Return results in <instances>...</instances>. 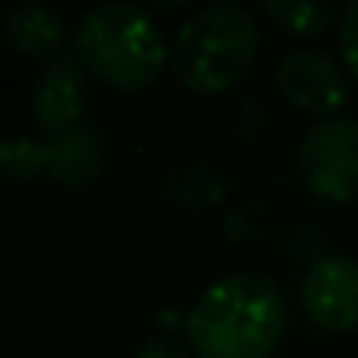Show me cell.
Wrapping results in <instances>:
<instances>
[{
	"label": "cell",
	"instance_id": "5b68a950",
	"mask_svg": "<svg viewBox=\"0 0 358 358\" xmlns=\"http://www.w3.org/2000/svg\"><path fill=\"white\" fill-rule=\"evenodd\" d=\"M274 81H278L281 99L295 113L316 116V120H337V113L351 99V81L344 67L323 50L285 53L274 71Z\"/></svg>",
	"mask_w": 358,
	"mask_h": 358
},
{
	"label": "cell",
	"instance_id": "8992f818",
	"mask_svg": "<svg viewBox=\"0 0 358 358\" xmlns=\"http://www.w3.org/2000/svg\"><path fill=\"white\" fill-rule=\"evenodd\" d=\"M306 316L334 334L358 330V260L320 257L299 288Z\"/></svg>",
	"mask_w": 358,
	"mask_h": 358
},
{
	"label": "cell",
	"instance_id": "8fae6325",
	"mask_svg": "<svg viewBox=\"0 0 358 358\" xmlns=\"http://www.w3.org/2000/svg\"><path fill=\"white\" fill-rule=\"evenodd\" d=\"M50 169V144L46 141H36L29 134H15V137H4L0 141V176L8 179H36Z\"/></svg>",
	"mask_w": 358,
	"mask_h": 358
},
{
	"label": "cell",
	"instance_id": "3957f363",
	"mask_svg": "<svg viewBox=\"0 0 358 358\" xmlns=\"http://www.w3.org/2000/svg\"><path fill=\"white\" fill-rule=\"evenodd\" d=\"M74 57L116 92L151 88L169 64L158 25L134 4L92 8L74 29Z\"/></svg>",
	"mask_w": 358,
	"mask_h": 358
},
{
	"label": "cell",
	"instance_id": "7c38bea8",
	"mask_svg": "<svg viewBox=\"0 0 358 358\" xmlns=\"http://www.w3.org/2000/svg\"><path fill=\"white\" fill-rule=\"evenodd\" d=\"M337 50H341L348 71L358 78V0H351L337 18Z\"/></svg>",
	"mask_w": 358,
	"mask_h": 358
},
{
	"label": "cell",
	"instance_id": "4fadbf2b",
	"mask_svg": "<svg viewBox=\"0 0 358 358\" xmlns=\"http://www.w3.org/2000/svg\"><path fill=\"white\" fill-rule=\"evenodd\" d=\"M130 358H190V351L172 337H148Z\"/></svg>",
	"mask_w": 358,
	"mask_h": 358
},
{
	"label": "cell",
	"instance_id": "7a4b0ae2",
	"mask_svg": "<svg viewBox=\"0 0 358 358\" xmlns=\"http://www.w3.org/2000/svg\"><path fill=\"white\" fill-rule=\"evenodd\" d=\"M260 29L250 8L215 0L179 25L169 46V67L179 88L194 95H222L236 88L257 64Z\"/></svg>",
	"mask_w": 358,
	"mask_h": 358
},
{
	"label": "cell",
	"instance_id": "52a82bcc",
	"mask_svg": "<svg viewBox=\"0 0 358 358\" xmlns=\"http://www.w3.org/2000/svg\"><path fill=\"white\" fill-rule=\"evenodd\" d=\"M85 102H88V81H85V67L78 64V57L60 53L57 60L46 64V71L36 81L32 92V120L36 127L57 141L67 137L81 127L85 116Z\"/></svg>",
	"mask_w": 358,
	"mask_h": 358
},
{
	"label": "cell",
	"instance_id": "277c9868",
	"mask_svg": "<svg viewBox=\"0 0 358 358\" xmlns=\"http://www.w3.org/2000/svg\"><path fill=\"white\" fill-rule=\"evenodd\" d=\"M299 172L320 201L351 204L358 197V120L316 123L299 144Z\"/></svg>",
	"mask_w": 358,
	"mask_h": 358
},
{
	"label": "cell",
	"instance_id": "6da1fadb",
	"mask_svg": "<svg viewBox=\"0 0 358 358\" xmlns=\"http://www.w3.org/2000/svg\"><path fill=\"white\" fill-rule=\"evenodd\" d=\"M285 334V295L260 271H232L208 285L187 313L197 358H271Z\"/></svg>",
	"mask_w": 358,
	"mask_h": 358
},
{
	"label": "cell",
	"instance_id": "9c48e42d",
	"mask_svg": "<svg viewBox=\"0 0 358 358\" xmlns=\"http://www.w3.org/2000/svg\"><path fill=\"white\" fill-rule=\"evenodd\" d=\"M50 144V176L57 179L60 187H88L92 179L102 172V134L88 123H81L74 134L67 137H57V141H46Z\"/></svg>",
	"mask_w": 358,
	"mask_h": 358
},
{
	"label": "cell",
	"instance_id": "30bf717a",
	"mask_svg": "<svg viewBox=\"0 0 358 358\" xmlns=\"http://www.w3.org/2000/svg\"><path fill=\"white\" fill-rule=\"evenodd\" d=\"M264 15L295 39H316L341 18L330 0H264Z\"/></svg>",
	"mask_w": 358,
	"mask_h": 358
},
{
	"label": "cell",
	"instance_id": "ba28073f",
	"mask_svg": "<svg viewBox=\"0 0 358 358\" xmlns=\"http://www.w3.org/2000/svg\"><path fill=\"white\" fill-rule=\"evenodd\" d=\"M4 39L25 60H57L67 46V22L46 4H18L4 18Z\"/></svg>",
	"mask_w": 358,
	"mask_h": 358
}]
</instances>
